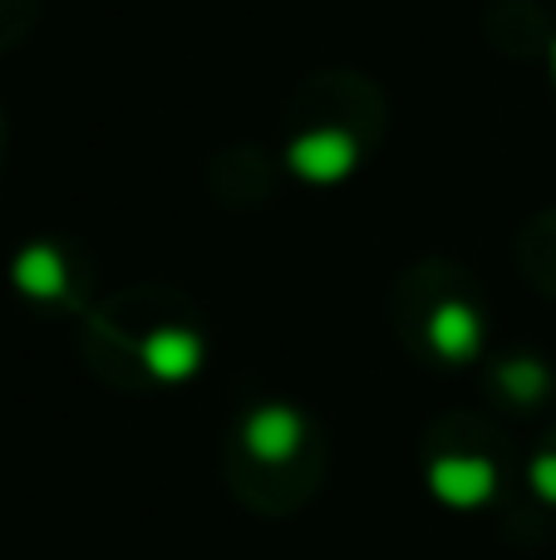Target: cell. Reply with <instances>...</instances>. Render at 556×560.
<instances>
[{
  "label": "cell",
  "mask_w": 556,
  "mask_h": 560,
  "mask_svg": "<svg viewBox=\"0 0 556 560\" xmlns=\"http://www.w3.org/2000/svg\"><path fill=\"white\" fill-rule=\"evenodd\" d=\"M242 447L256 457V463H291L305 447V418L296 413L291 404H262L252 418L242 423Z\"/></svg>",
  "instance_id": "cell-1"
},
{
  "label": "cell",
  "mask_w": 556,
  "mask_h": 560,
  "mask_svg": "<svg viewBox=\"0 0 556 560\" xmlns=\"http://www.w3.org/2000/svg\"><path fill=\"white\" fill-rule=\"evenodd\" d=\"M493 487H498V477H493V463H483V457H439L429 467V492L453 512L483 506L493 497Z\"/></svg>",
  "instance_id": "cell-2"
},
{
  "label": "cell",
  "mask_w": 556,
  "mask_h": 560,
  "mask_svg": "<svg viewBox=\"0 0 556 560\" xmlns=\"http://www.w3.org/2000/svg\"><path fill=\"white\" fill-rule=\"evenodd\" d=\"M355 158H360L355 143L345 133H335V128H315V133H301L291 143V167L315 187H331L340 177H350Z\"/></svg>",
  "instance_id": "cell-3"
},
{
  "label": "cell",
  "mask_w": 556,
  "mask_h": 560,
  "mask_svg": "<svg viewBox=\"0 0 556 560\" xmlns=\"http://www.w3.org/2000/svg\"><path fill=\"white\" fill-rule=\"evenodd\" d=\"M143 369L163 384H183L202 369V339H193L187 329H158L143 339Z\"/></svg>",
  "instance_id": "cell-4"
},
{
  "label": "cell",
  "mask_w": 556,
  "mask_h": 560,
  "mask_svg": "<svg viewBox=\"0 0 556 560\" xmlns=\"http://www.w3.org/2000/svg\"><path fill=\"white\" fill-rule=\"evenodd\" d=\"M429 339H433V349H439L449 364H463L468 354H478L483 325H478V315H473L463 300H443V305L433 310V319H429Z\"/></svg>",
  "instance_id": "cell-5"
},
{
  "label": "cell",
  "mask_w": 556,
  "mask_h": 560,
  "mask_svg": "<svg viewBox=\"0 0 556 560\" xmlns=\"http://www.w3.org/2000/svg\"><path fill=\"white\" fill-rule=\"evenodd\" d=\"M15 285L35 300H59L69 290V276H65V261H59L55 246H25L15 261Z\"/></svg>",
  "instance_id": "cell-6"
},
{
  "label": "cell",
  "mask_w": 556,
  "mask_h": 560,
  "mask_svg": "<svg viewBox=\"0 0 556 560\" xmlns=\"http://www.w3.org/2000/svg\"><path fill=\"white\" fill-rule=\"evenodd\" d=\"M502 378H508V388L512 394H522V398H537V388L547 384V374H542L537 364H512Z\"/></svg>",
  "instance_id": "cell-7"
},
{
  "label": "cell",
  "mask_w": 556,
  "mask_h": 560,
  "mask_svg": "<svg viewBox=\"0 0 556 560\" xmlns=\"http://www.w3.org/2000/svg\"><path fill=\"white\" fill-rule=\"evenodd\" d=\"M532 487H537L542 502L556 506V453H542L537 463H532Z\"/></svg>",
  "instance_id": "cell-8"
},
{
  "label": "cell",
  "mask_w": 556,
  "mask_h": 560,
  "mask_svg": "<svg viewBox=\"0 0 556 560\" xmlns=\"http://www.w3.org/2000/svg\"><path fill=\"white\" fill-rule=\"evenodd\" d=\"M552 79H556V49H552Z\"/></svg>",
  "instance_id": "cell-9"
}]
</instances>
